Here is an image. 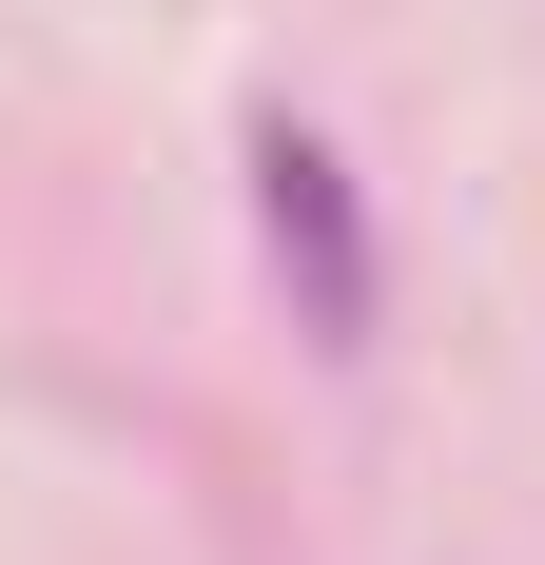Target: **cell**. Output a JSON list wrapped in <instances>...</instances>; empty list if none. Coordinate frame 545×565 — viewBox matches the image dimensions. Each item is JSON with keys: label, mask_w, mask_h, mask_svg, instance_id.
I'll return each mask as SVG.
<instances>
[{"label": "cell", "mask_w": 545, "mask_h": 565, "mask_svg": "<svg viewBox=\"0 0 545 565\" xmlns=\"http://www.w3.org/2000/svg\"><path fill=\"white\" fill-rule=\"evenodd\" d=\"M254 234H272V274H292V332H312V351H371V312H389L371 195H351V157H331L312 117H254Z\"/></svg>", "instance_id": "obj_1"}]
</instances>
